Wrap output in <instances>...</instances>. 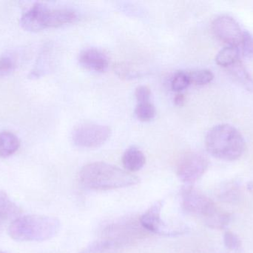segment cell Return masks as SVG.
<instances>
[{
	"label": "cell",
	"mask_w": 253,
	"mask_h": 253,
	"mask_svg": "<svg viewBox=\"0 0 253 253\" xmlns=\"http://www.w3.org/2000/svg\"><path fill=\"white\" fill-rule=\"evenodd\" d=\"M129 241L120 234L111 235L96 241L79 253H106L126 245Z\"/></svg>",
	"instance_id": "cell-12"
},
{
	"label": "cell",
	"mask_w": 253,
	"mask_h": 253,
	"mask_svg": "<svg viewBox=\"0 0 253 253\" xmlns=\"http://www.w3.org/2000/svg\"><path fill=\"white\" fill-rule=\"evenodd\" d=\"M190 83L189 73L179 71L175 73L171 81V89L175 92H179L187 89Z\"/></svg>",
	"instance_id": "cell-21"
},
{
	"label": "cell",
	"mask_w": 253,
	"mask_h": 253,
	"mask_svg": "<svg viewBox=\"0 0 253 253\" xmlns=\"http://www.w3.org/2000/svg\"><path fill=\"white\" fill-rule=\"evenodd\" d=\"M116 72L119 74L120 77H123V78H133V77L138 75L136 74V71L132 69L126 64L124 65V64L122 63L117 65V68H116Z\"/></svg>",
	"instance_id": "cell-26"
},
{
	"label": "cell",
	"mask_w": 253,
	"mask_h": 253,
	"mask_svg": "<svg viewBox=\"0 0 253 253\" xmlns=\"http://www.w3.org/2000/svg\"><path fill=\"white\" fill-rule=\"evenodd\" d=\"M79 62L83 68L95 72H105L109 67L108 56L95 48L84 49L80 52Z\"/></svg>",
	"instance_id": "cell-9"
},
{
	"label": "cell",
	"mask_w": 253,
	"mask_h": 253,
	"mask_svg": "<svg viewBox=\"0 0 253 253\" xmlns=\"http://www.w3.org/2000/svg\"><path fill=\"white\" fill-rule=\"evenodd\" d=\"M145 163V155L136 147L128 148L123 154V164L126 172H138L144 167Z\"/></svg>",
	"instance_id": "cell-13"
},
{
	"label": "cell",
	"mask_w": 253,
	"mask_h": 253,
	"mask_svg": "<svg viewBox=\"0 0 253 253\" xmlns=\"http://www.w3.org/2000/svg\"><path fill=\"white\" fill-rule=\"evenodd\" d=\"M80 181L86 188L93 190H111L135 186L138 177L130 172L105 162L88 163L82 168Z\"/></svg>",
	"instance_id": "cell-1"
},
{
	"label": "cell",
	"mask_w": 253,
	"mask_h": 253,
	"mask_svg": "<svg viewBox=\"0 0 253 253\" xmlns=\"http://www.w3.org/2000/svg\"><path fill=\"white\" fill-rule=\"evenodd\" d=\"M47 6L42 3H36L31 9L22 14L20 25L28 32L36 33L45 29L44 15Z\"/></svg>",
	"instance_id": "cell-10"
},
{
	"label": "cell",
	"mask_w": 253,
	"mask_h": 253,
	"mask_svg": "<svg viewBox=\"0 0 253 253\" xmlns=\"http://www.w3.org/2000/svg\"><path fill=\"white\" fill-rule=\"evenodd\" d=\"M135 98L138 103L150 102L151 92L147 86H141L137 88L135 92Z\"/></svg>",
	"instance_id": "cell-25"
},
{
	"label": "cell",
	"mask_w": 253,
	"mask_h": 253,
	"mask_svg": "<svg viewBox=\"0 0 253 253\" xmlns=\"http://www.w3.org/2000/svg\"><path fill=\"white\" fill-rule=\"evenodd\" d=\"M207 150L220 160L233 161L246 150V142L238 129L231 125L219 124L210 129L205 138Z\"/></svg>",
	"instance_id": "cell-4"
},
{
	"label": "cell",
	"mask_w": 253,
	"mask_h": 253,
	"mask_svg": "<svg viewBox=\"0 0 253 253\" xmlns=\"http://www.w3.org/2000/svg\"><path fill=\"white\" fill-rule=\"evenodd\" d=\"M240 49L239 47L227 46L218 52L215 57V61L220 66L228 68L240 59Z\"/></svg>",
	"instance_id": "cell-16"
},
{
	"label": "cell",
	"mask_w": 253,
	"mask_h": 253,
	"mask_svg": "<svg viewBox=\"0 0 253 253\" xmlns=\"http://www.w3.org/2000/svg\"><path fill=\"white\" fill-rule=\"evenodd\" d=\"M20 147L19 138L13 132H0V157L7 158L16 152Z\"/></svg>",
	"instance_id": "cell-14"
},
{
	"label": "cell",
	"mask_w": 253,
	"mask_h": 253,
	"mask_svg": "<svg viewBox=\"0 0 253 253\" xmlns=\"http://www.w3.org/2000/svg\"><path fill=\"white\" fill-rule=\"evenodd\" d=\"M230 75L246 90L253 93V79L240 59L227 68Z\"/></svg>",
	"instance_id": "cell-15"
},
{
	"label": "cell",
	"mask_w": 253,
	"mask_h": 253,
	"mask_svg": "<svg viewBox=\"0 0 253 253\" xmlns=\"http://www.w3.org/2000/svg\"><path fill=\"white\" fill-rule=\"evenodd\" d=\"M108 126L96 123H84L77 126L72 134V140L77 147L94 149L103 145L111 136Z\"/></svg>",
	"instance_id": "cell-6"
},
{
	"label": "cell",
	"mask_w": 253,
	"mask_h": 253,
	"mask_svg": "<svg viewBox=\"0 0 253 253\" xmlns=\"http://www.w3.org/2000/svg\"><path fill=\"white\" fill-rule=\"evenodd\" d=\"M162 207L163 202L158 201L140 217L139 222L142 228L149 233L160 236H175L184 233V229L171 227L162 219Z\"/></svg>",
	"instance_id": "cell-7"
},
{
	"label": "cell",
	"mask_w": 253,
	"mask_h": 253,
	"mask_svg": "<svg viewBox=\"0 0 253 253\" xmlns=\"http://www.w3.org/2000/svg\"><path fill=\"white\" fill-rule=\"evenodd\" d=\"M212 29L217 39L227 46L239 47L242 44L245 31L234 18L225 15L218 16L212 22Z\"/></svg>",
	"instance_id": "cell-8"
},
{
	"label": "cell",
	"mask_w": 253,
	"mask_h": 253,
	"mask_svg": "<svg viewBox=\"0 0 253 253\" xmlns=\"http://www.w3.org/2000/svg\"><path fill=\"white\" fill-rule=\"evenodd\" d=\"M209 162L201 153L188 152L178 159L176 174L179 180L187 184H191L200 179L208 170Z\"/></svg>",
	"instance_id": "cell-5"
},
{
	"label": "cell",
	"mask_w": 253,
	"mask_h": 253,
	"mask_svg": "<svg viewBox=\"0 0 253 253\" xmlns=\"http://www.w3.org/2000/svg\"><path fill=\"white\" fill-rule=\"evenodd\" d=\"M184 101H185V98H184V95L182 94H178L176 95V96L174 98V102H175V105H178V106H181L184 104Z\"/></svg>",
	"instance_id": "cell-27"
},
{
	"label": "cell",
	"mask_w": 253,
	"mask_h": 253,
	"mask_svg": "<svg viewBox=\"0 0 253 253\" xmlns=\"http://www.w3.org/2000/svg\"><path fill=\"white\" fill-rule=\"evenodd\" d=\"M135 114L141 121H150L156 117V108L150 102H141L136 105Z\"/></svg>",
	"instance_id": "cell-20"
},
{
	"label": "cell",
	"mask_w": 253,
	"mask_h": 253,
	"mask_svg": "<svg viewBox=\"0 0 253 253\" xmlns=\"http://www.w3.org/2000/svg\"><path fill=\"white\" fill-rule=\"evenodd\" d=\"M77 19L75 10L70 8H50L47 7L44 15L45 28H59L66 24L74 22Z\"/></svg>",
	"instance_id": "cell-11"
},
{
	"label": "cell",
	"mask_w": 253,
	"mask_h": 253,
	"mask_svg": "<svg viewBox=\"0 0 253 253\" xmlns=\"http://www.w3.org/2000/svg\"><path fill=\"white\" fill-rule=\"evenodd\" d=\"M181 201L186 212L202 218L210 228L222 230L230 224L231 218L230 213L217 206L213 201L191 186L183 189Z\"/></svg>",
	"instance_id": "cell-3"
},
{
	"label": "cell",
	"mask_w": 253,
	"mask_h": 253,
	"mask_svg": "<svg viewBox=\"0 0 253 253\" xmlns=\"http://www.w3.org/2000/svg\"><path fill=\"white\" fill-rule=\"evenodd\" d=\"M224 246L229 250V251H235L237 252L241 249L242 247V242L240 239L237 235L231 231H226L223 236Z\"/></svg>",
	"instance_id": "cell-22"
},
{
	"label": "cell",
	"mask_w": 253,
	"mask_h": 253,
	"mask_svg": "<svg viewBox=\"0 0 253 253\" xmlns=\"http://www.w3.org/2000/svg\"><path fill=\"white\" fill-rule=\"evenodd\" d=\"M17 214V206L4 192L0 191V224L14 217Z\"/></svg>",
	"instance_id": "cell-17"
},
{
	"label": "cell",
	"mask_w": 253,
	"mask_h": 253,
	"mask_svg": "<svg viewBox=\"0 0 253 253\" xmlns=\"http://www.w3.org/2000/svg\"><path fill=\"white\" fill-rule=\"evenodd\" d=\"M190 83L195 86H205L209 84L213 80L214 75L212 71L208 69H199L189 73Z\"/></svg>",
	"instance_id": "cell-19"
},
{
	"label": "cell",
	"mask_w": 253,
	"mask_h": 253,
	"mask_svg": "<svg viewBox=\"0 0 253 253\" xmlns=\"http://www.w3.org/2000/svg\"><path fill=\"white\" fill-rule=\"evenodd\" d=\"M60 227V221L55 217L24 215L15 218L10 223L8 235L17 242H44L55 237Z\"/></svg>",
	"instance_id": "cell-2"
},
{
	"label": "cell",
	"mask_w": 253,
	"mask_h": 253,
	"mask_svg": "<svg viewBox=\"0 0 253 253\" xmlns=\"http://www.w3.org/2000/svg\"><path fill=\"white\" fill-rule=\"evenodd\" d=\"M241 50L244 56L253 58V36L248 31H245L243 40L241 44Z\"/></svg>",
	"instance_id": "cell-23"
},
{
	"label": "cell",
	"mask_w": 253,
	"mask_h": 253,
	"mask_svg": "<svg viewBox=\"0 0 253 253\" xmlns=\"http://www.w3.org/2000/svg\"><path fill=\"white\" fill-rule=\"evenodd\" d=\"M0 253H9L7 252H2V251H0Z\"/></svg>",
	"instance_id": "cell-28"
},
{
	"label": "cell",
	"mask_w": 253,
	"mask_h": 253,
	"mask_svg": "<svg viewBox=\"0 0 253 253\" xmlns=\"http://www.w3.org/2000/svg\"><path fill=\"white\" fill-rule=\"evenodd\" d=\"M240 188L236 183H230L224 186L219 194L221 202L225 203H236L240 198Z\"/></svg>",
	"instance_id": "cell-18"
},
{
	"label": "cell",
	"mask_w": 253,
	"mask_h": 253,
	"mask_svg": "<svg viewBox=\"0 0 253 253\" xmlns=\"http://www.w3.org/2000/svg\"><path fill=\"white\" fill-rule=\"evenodd\" d=\"M16 64L10 56L0 58V77L9 75L14 71Z\"/></svg>",
	"instance_id": "cell-24"
}]
</instances>
